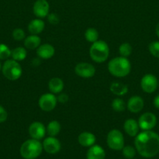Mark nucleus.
<instances>
[{
    "label": "nucleus",
    "mask_w": 159,
    "mask_h": 159,
    "mask_svg": "<svg viewBox=\"0 0 159 159\" xmlns=\"http://www.w3.org/2000/svg\"><path fill=\"white\" fill-rule=\"evenodd\" d=\"M136 150L146 158L156 156L159 152V135L152 130H143L136 136L134 141Z\"/></svg>",
    "instance_id": "obj_1"
},
{
    "label": "nucleus",
    "mask_w": 159,
    "mask_h": 159,
    "mask_svg": "<svg viewBox=\"0 0 159 159\" xmlns=\"http://www.w3.org/2000/svg\"><path fill=\"white\" fill-rule=\"evenodd\" d=\"M108 70L115 77H126L130 73L131 64L127 57L122 56L114 57L108 64Z\"/></svg>",
    "instance_id": "obj_2"
},
{
    "label": "nucleus",
    "mask_w": 159,
    "mask_h": 159,
    "mask_svg": "<svg viewBox=\"0 0 159 159\" xmlns=\"http://www.w3.org/2000/svg\"><path fill=\"white\" fill-rule=\"evenodd\" d=\"M43 146L40 141L35 139H29L22 144L20 153L24 159H36L42 153Z\"/></svg>",
    "instance_id": "obj_3"
},
{
    "label": "nucleus",
    "mask_w": 159,
    "mask_h": 159,
    "mask_svg": "<svg viewBox=\"0 0 159 159\" xmlns=\"http://www.w3.org/2000/svg\"><path fill=\"white\" fill-rule=\"evenodd\" d=\"M89 54L92 60L96 63H103L109 56V47L104 40H97L92 43L89 50Z\"/></svg>",
    "instance_id": "obj_4"
},
{
    "label": "nucleus",
    "mask_w": 159,
    "mask_h": 159,
    "mask_svg": "<svg viewBox=\"0 0 159 159\" xmlns=\"http://www.w3.org/2000/svg\"><path fill=\"white\" fill-rule=\"evenodd\" d=\"M2 71L3 75L8 80L16 81L21 77L23 69L19 61H17L13 59H9L3 64L2 67Z\"/></svg>",
    "instance_id": "obj_5"
},
{
    "label": "nucleus",
    "mask_w": 159,
    "mask_h": 159,
    "mask_svg": "<svg viewBox=\"0 0 159 159\" xmlns=\"http://www.w3.org/2000/svg\"><path fill=\"white\" fill-rule=\"evenodd\" d=\"M107 144L114 151H122L125 144L124 137L122 132L117 129L110 130L107 135Z\"/></svg>",
    "instance_id": "obj_6"
},
{
    "label": "nucleus",
    "mask_w": 159,
    "mask_h": 159,
    "mask_svg": "<svg viewBox=\"0 0 159 159\" xmlns=\"http://www.w3.org/2000/svg\"><path fill=\"white\" fill-rule=\"evenodd\" d=\"M57 97L53 93H45L41 96L38 100V106L45 112H51L57 105Z\"/></svg>",
    "instance_id": "obj_7"
},
{
    "label": "nucleus",
    "mask_w": 159,
    "mask_h": 159,
    "mask_svg": "<svg viewBox=\"0 0 159 159\" xmlns=\"http://www.w3.org/2000/svg\"><path fill=\"white\" fill-rule=\"evenodd\" d=\"M158 86V80L152 74H147L143 76L140 81V87L142 90L146 93H154Z\"/></svg>",
    "instance_id": "obj_8"
},
{
    "label": "nucleus",
    "mask_w": 159,
    "mask_h": 159,
    "mask_svg": "<svg viewBox=\"0 0 159 159\" xmlns=\"http://www.w3.org/2000/svg\"><path fill=\"white\" fill-rule=\"evenodd\" d=\"M139 127L143 130H151L157 124V117L152 113H144L140 116L138 120Z\"/></svg>",
    "instance_id": "obj_9"
},
{
    "label": "nucleus",
    "mask_w": 159,
    "mask_h": 159,
    "mask_svg": "<svg viewBox=\"0 0 159 159\" xmlns=\"http://www.w3.org/2000/svg\"><path fill=\"white\" fill-rule=\"evenodd\" d=\"M75 73L78 76L84 79H89L93 77L96 72L94 66L87 62H80L78 63L75 67Z\"/></svg>",
    "instance_id": "obj_10"
},
{
    "label": "nucleus",
    "mask_w": 159,
    "mask_h": 159,
    "mask_svg": "<svg viewBox=\"0 0 159 159\" xmlns=\"http://www.w3.org/2000/svg\"><path fill=\"white\" fill-rule=\"evenodd\" d=\"M28 133L31 138L40 141L42 138H45L46 134V127L41 122L35 121L30 125L28 128Z\"/></svg>",
    "instance_id": "obj_11"
},
{
    "label": "nucleus",
    "mask_w": 159,
    "mask_h": 159,
    "mask_svg": "<svg viewBox=\"0 0 159 159\" xmlns=\"http://www.w3.org/2000/svg\"><path fill=\"white\" fill-rule=\"evenodd\" d=\"M49 3L47 0H37L33 6V12L40 19L45 18L49 14Z\"/></svg>",
    "instance_id": "obj_12"
},
{
    "label": "nucleus",
    "mask_w": 159,
    "mask_h": 159,
    "mask_svg": "<svg viewBox=\"0 0 159 159\" xmlns=\"http://www.w3.org/2000/svg\"><path fill=\"white\" fill-rule=\"evenodd\" d=\"M43 149L48 154L54 155L58 153L61 149V144L55 137H48L42 143Z\"/></svg>",
    "instance_id": "obj_13"
},
{
    "label": "nucleus",
    "mask_w": 159,
    "mask_h": 159,
    "mask_svg": "<svg viewBox=\"0 0 159 159\" xmlns=\"http://www.w3.org/2000/svg\"><path fill=\"white\" fill-rule=\"evenodd\" d=\"M144 107V101L140 96H132L126 103V108L132 113H140Z\"/></svg>",
    "instance_id": "obj_14"
},
{
    "label": "nucleus",
    "mask_w": 159,
    "mask_h": 159,
    "mask_svg": "<svg viewBox=\"0 0 159 159\" xmlns=\"http://www.w3.org/2000/svg\"><path fill=\"white\" fill-rule=\"evenodd\" d=\"M55 48L49 43L41 44L37 48V54L41 59H50L55 55Z\"/></svg>",
    "instance_id": "obj_15"
},
{
    "label": "nucleus",
    "mask_w": 159,
    "mask_h": 159,
    "mask_svg": "<svg viewBox=\"0 0 159 159\" xmlns=\"http://www.w3.org/2000/svg\"><path fill=\"white\" fill-rule=\"evenodd\" d=\"M78 142L83 147L90 148L95 144L96 138L94 134L88 131H84L80 134L78 136Z\"/></svg>",
    "instance_id": "obj_16"
},
{
    "label": "nucleus",
    "mask_w": 159,
    "mask_h": 159,
    "mask_svg": "<svg viewBox=\"0 0 159 159\" xmlns=\"http://www.w3.org/2000/svg\"><path fill=\"white\" fill-rule=\"evenodd\" d=\"M123 128L129 137H136L138 134L140 127L137 120L134 119H127L123 124Z\"/></svg>",
    "instance_id": "obj_17"
},
{
    "label": "nucleus",
    "mask_w": 159,
    "mask_h": 159,
    "mask_svg": "<svg viewBox=\"0 0 159 159\" xmlns=\"http://www.w3.org/2000/svg\"><path fill=\"white\" fill-rule=\"evenodd\" d=\"M45 26V22L41 19H34L29 23L27 26V30L31 34L37 35L44 30Z\"/></svg>",
    "instance_id": "obj_18"
},
{
    "label": "nucleus",
    "mask_w": 159,
    "mask_h": 159,
    "mask_svg": "<svg viewBox=\"0 0 159 159\" xmlns=\"http://www.w3.org/2000/svg\"><path fill=\"white\" fill-rule=\"evenodd\" d=\"M105 152L100 145H94L90 147L87 152V159H104Z\"/></svg>",
    "instance_id": "obj_19"
},
{
    "label": "nucleus",
    "mask_w": 159,
    "mask_h": 159,
    "mask_svg": "<svg viewBox=\"0 0 159 159\" xmlns=\"http://www.w3.org/2000/svg\"><path fill=\"white\" fill-rule=\"evenodd\" d=\"M48 89L53 94H59L62 93L64 89V82L60 78L54 77L48 82Z\"/></svg>",
    "instance_id": "obj_20"
},
{
    "label": "nucleus",
    "mask_w": 159,
    "mask_h": 159,
    "mask_svg": "<svg viewBox=\"0 0 159 159\" xmlns=\"http://www.w3.org/2000/svg\"><path fill=\"white\" fill-rule=\"evenodd\" d=\"M41 39L34 34H31L24 40V47L29 50H36L41 45Z\"/></svg>",
    "instance_id": "obj_21"
},
{
    "label": "nucleus",
    "mask_w": 159,
    "mask_h": 159,
    "mask_svg": "<svg viewBox=\"0 0 159 159\" xmlns=\"http://www.w3.org/2000/svg\"><path fill=\"white\" fill-rule=\"evenodd\" d=\"M110 91L114 95L123 96L128 93V86L119 82H114L110 85Z\"/></svg>",
    "instance_id": "obj_22"
},
{
    "label": "nucleus",
    "mask_w": 159,
    "mask_h": 159,
    "mask_svg": "<svg viewBox=\"0 0 159 159\" xmlns=\"http://www.w3.org/2000/svg\"><path fill=\"white\" fill-rule=\"evenodd\" d=\"M61 130V125L59 121L51 120L46 127V133L51 137H56Z\"/></svg>",
    "instance_id": "obj_23"
},
{
    "label": "nucleus",
    "mask_w": 159,
    "mask_h": 159,
    "mask_svg": "<svg viewBox=\"0 0 159 159\" xmlns=\"http://www.w3.org/2000/svg\"><path fill=\"white\" fill-rule=\"evenodd\" d=\"M26 50L23 47H17L11 51V57L17 61H21L26 57Z\"/></svg>",
    "instance_id": "obj_24"
},
{
    "label": "nucleus",
    "mask_w": 159,
    "mask_h": 159,
    "mask_svg": "<svg viewBox=\"0 0 159 159\" xmlns=\"http://www.w3.org/2000/svg\"><path fill=\"white\" fill-rule=\"evenodd\" d=\"M84 37L85 39L90 43H94V42L98 40V37H99V34H98V30L95 28L90 27L87 29L84 34Z\"/></svg>",
    "instance_id": "obj_25"
},
{
    "label": "nucleus",
    "mask_w": 159,
    "mask_h": 159,
    "mask_svg": "<svg viewBox=\"0 0 159 159\" xmlns=\"http://www.w3.org/2000/svg\"><path fill=\"white\" fill-rule=\"evenodd\" d=\"M112 107L115 112H123L126 110V104L120 98H115L112 102Z\"/></svg>",
    "instance_id": "obj_26"
},
{
    "label": "nucleus",
    "mask_w": 159,
    "mask_h": 159,
    "mask_svg": "<svg viewBox=\"0 0 159 159\" xmlns=\"http://www.w3.org/2000/svg\"><path fill=\"white\" fill-rule=\"evenodd\" d=\"M132 46L129 43H123L118 48V52L120 56L124 57H128L132 54Z\"/></svg>",
    "instance_id": "obj_27"
},
{
    "label": "nucleus",
    "mask_w": 159,
    "mask_h": 159,
    "mask_svg": "<svg viewBox=\"0 0 159 159\" xmlns=\"http://www.w3.org/2000/svg\"><path fill=\"white\" fill-rule=\"evenodd\" d=\"M122 152L123 156L127 159H132L136 155V149L132 146H124Z\"/></svg>",
    "instance_id": "obj_28"
},
{
    "label": "nucleus",
    "mask_w": 159,
    "mask_h": 159,
    "mask_svg": "<svg viewBox=\"0 0 159 159\" xmlns=\"http://www.w3.org/2000/svg\"><path fill=\"white\" fill-rule=\"evenodd\" d=\"M11 56V50L7 45L0 43V60H6Z\"/></svg>",
    "instance_id": "obj_29"
},
{
    "label": "nucleus",
    "mask_w": 159,
    "mask_h": 159,
    "mask_svg": "<svg viewBox=\"0 0 159 159\" xmlns=\"http://www.w3.org/2000/svg\"><path fill=\"white\" fill-rule=\"evenodd\" d=\"M148 50L151 55L159 58V41L155 40V41H152L151 43H150L149 46H148Z\"/></svg>",
    "instance_id": "obj_30"
},
{
    "label": "nucleus",
    "mask_w": 159,
    "mask_h": 159,
    "mask_svg": "<svg viewBox=\"0 0 159 159\" xmlns=\"http://www.w3.org/2000/svg\"><path fill=\"white\" fill-rule=\"evenodd\" d=\"M12 37L15 40L17 41H20L23 40L25 38V32L23 31V29L21 28H16L13 31H12Z\"/></svg>",
    "instance_id": "obj_31"
},
{
    "label": "nucleus",
    "mask_w": 159,
    "mask_h": 159,
    "mask_svg": "<svg viewBox=\"0 0 159 159\" xmlns=\"http://www.w3.org/2000/svg\"><path fill=\"white\" fill-rule=\"evenodd\" d=\"M48 18V21L50 24L51 25H56L59 23L60 19L59 16L56 13H49L47 16Z\"/></svg>",
    "instance_id": "obj_32"
},
{
    "label": "nucleus",
    "mask_w": 159,
    "mask_h": 159,
    "mask_svg": "<svg viewBox=\"0 0 159 159\" xmlns=\"http://www.w3.org/2000/svg\"><path fill=\"white\" fill-rule=\"evenodd\" d=\"M7 111H6V109H5L2 106L0 105V124H1V123H4L5 121L7 120Z\"/></svg>",
    "instance_id": "obj_33"
},
{
    "label": "nucleus",
    "mask_w": 159,
    "mask_h": 159,
    "mask_svg": "<svg viewBox=\"0 0 159 159\" xmlns=\"http://www.w3.org/2000/svg\"><path fill=\"white\" fill-rule=\"evenodd\" d=\"M57 100L58 102H59L60 103H65V102H68L69 100L68 95L65 94V93H61V94L57 97Z\"/></svg>",
    "instance_id": "obj_34"
},
{
    "label": "nucleus",
    "mask_w": 159,
    "mask_h": 159,
    "mask_svg": "<svg viewBox=\"0 0 159 159\" xmlns=\"http://www.w3.org/2000/svg\"><path fill=\"white\" fill-rule=\"evenodd\" d=\"M153 103H154V106L155 107V108L159 110V95L155 96V98L154 99V101H153Z\"/></svg>",
    "instance_id": "obj_35"
},
{
    "label": "nucleus",
    "mask_w": 159,
    "mask_h": 159,
    "mask_svg": "<svg viewBox=\"0 0 159 159\" xmlns=\"http://www.w3.org/2000/svg\"><path fill=\"white\" fill-rule=\"evenodd\" d=\"M155 32H156V34H157V37H158V38H159V23H157V26H156Z\"/></svg>",
    "instance_id": "obj_36"
},
{
    "label": "nucleus",
    "mask_w": 159,
    "mask_h": 159,
    "mask_svg": "<svg viewBox=\"0 0 159 159\" xmlns=\"http://www.w3.org/2000/svg\"><path fill=\"white\" fill-rule=\"evenodd\" d=\"M2 69V65H1V63H0V71H1Z\"/></svg>",
    "instance_id": "obj_37"
},
{
    "label": "nucleus",
    "mask_w": 159,
    "mask_h": 159,
    "mask_svg": "<svg viewBox=\"0 0 159 159\" xmlns=\"http://www.w3.org/2000/svg\"><path fill=\"white\" fill-rule=\"evenodd\" d=\"M158 85H159V80H158Z\"/></svg>",
    "instance_id": "obj_38"
}]
</instances>
